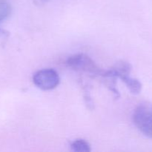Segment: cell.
Segmentation results:
<instances>
[{
	"instance_id": "6da1fadb",
	"label": "cell",
	"mask_w": 152,
	"mask_h": 152,
	"mask_svg": "<svg viewBox=\"0 0 152 152\" xmlns=\"http://www.w3.org/2000/svg\"><path fill=\"white\" fill-rule=\"evenodd\" d=\"M133 121L140 132L152 139V104L143 102L138 105L133 114Z\"/></svg>"
},
{
	"instance_id": "7a4b0ae2",
	"label": "cell",
	"mask_w": 152,
	"mask_h": 152,
	"mask_svg": "<svg viewBox=\"0 0 152 152\" xmlns=\"http://www.w3.org/2000/svg\"><path fill=\"white\" fill-rule=\"evenodd\" d=\"M67 65L75 71L86 73L93 77H102L104 71L89 56L83 53L70 56L67 60Z\"/></svg>"
},
{
	"instance_id": "3957f363",
	"label": "cell",
	"mask_w": 152,
	"mask_h": 152,
	"mask_svg": "<svg viewBox=\"0 0 152 152\" xmlns=\"http://www.w3.org/2000/svg\"><path fill=\"white\" fill-rule=\"evenodd\" d=\"M33 81L36 86L44 91H49L57 87L59 83V76L51 68L38 71L34 74Z\"/></svg>"
},
{
	"instance_id": "277c9868",
	"label": "cell",
	"mask_w": 152,
	"mask_h": 152,
	"mask_svg": "<svg viewBox=\"0 0 152 152\" xmlns=\"http://www.w3.org/2000/svg\"><path fill=\"white\" fill-rule=\"evenodd\" d=\"M126 84L128 88L133 94H138L142 89V84L138 80L130 77V74H121L117 76Z\"/></svg>"
},
{
	"instance_id": "5b68a950",
	"label": "cell",
	"mask_w": 152,
	"mask_h": 152,
	"mask_svg": "<svg viewBox=\"0 0 152 152\" xmlns=\"http://www.w3.org/2000/svg\"><path fill=\"white\" fill-rule=\"evenodd\" d=\"M72 151L76 152H89L91 151V145L87 141L84 140H76L71 144Z\"/></svg>"
},
{
	"instance_id": "8992f818",
	"label": "cell",
	"mask_w": 152,
	"mask_h": 152,
	"mask_svg": "<svg viewBox=\"0 0 152 152\" xmlns=\"http://www.w3.org/2000/svg\"><path fill=\"white\" fill-rule=\"evenodd\" d=\"M11 13V6L7 0H0V23L5 20Z\"/></svg>"
},
{
	"instance_id": "52a82bcc",
	"label": "cell",
	"mask_w": 152,
	"mask_h": 152,
	"mask_svg": "<svg viewBox=\"0 0 152 152\" xmlns=\"http://www.w3.org/2000/svg\"><path fill=\"white\" fill-rule=\"evenodd\" d=\"M48 0H35L36 2L37 3H44L45 2V1H48Z\"/></svg>"
}]
</instances>
